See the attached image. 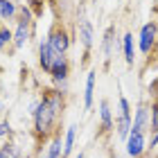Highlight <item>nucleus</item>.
<instances>
[{
    "instance_id": "1",
    "label": "nucleus",
    "mask_w": 158,
    "mask_h": 158,
    "mask_svg": "<svg viewBox=\"0 0 158 158\" xmlns=\"http://www.w3.org/2000/svg\"><path fill=\"white\" fill-rule=\"evenodd\" d=\"M66 109V95L56 88H45L39 97V104L32 113L34 120V138L39 142H48L52 135L59 131V120L63 118Z\"/></svg>"
},
{
    "instance_id": "2",
    "label": "nucleus",
    "mask_w": 158,
    "mask_h": 158,
    "mask_svg": "<svg viewBox=\"0 0 158 158\" xmlns=\"http://www.w3.org/2000/svg\"><path fill=\"white\" fill-rule=\"evenodd\" d=\"M75 27H77L79 45L84 48V61H88V54H90V50H93V43H95V27H93V20L86 16V11H84V9H79V11H77Z\"/></svg>"
},
{
    "instance_id": "3",
    "label": "nucleus",
    "mask_w": 158,
    "mask_h": 158,
    "mask_svg": "<svg viewBox=\"0 0 158 158\" xmlns=\"http://www.w3.org/2000/svg\"><path fill=\"white\" fill-rule=\"evenodd\" d=\"M32 11L30 7H20L18 9V23H16V30H14V41L11 45L16 50H23L27 45V41L32 36Z\"/></svg>"
},
{
    "instance_id": "4",
    "label": "nucleus",
    "mask_w": 158,
    "mask_h": 158,
    "mask_svg": "<svg viewBox=\"0 0 158 158\" xmlns=\"http://www.w3.org/2000/svg\"><path fill=\"white\" fill-rule=\"evenodd\" d=\"M131 122H133V115H131V104L124 95L118 97V118H115V133L120 140H127L129 133H131Z\"/></svg>"
},
{
    "instance_id": "5",
    "label": "nucleus",
    "mask_w": 158,
    "mask_h": 158,
    "mask_svg": "<svg viewBox=\"0 0 158 158\" xmlns=\"http://www.w3.org/2000/svg\"><path fill=\"white\" fill-rule=\"evenodd\" d=\"M50 77H52V84L56 90H61L66 95L68 90V79H70V59L68 54H59L52 63V70H50Z\"/></svg>"
},
{
    "instance_id": "6",
    "label": "nucleus",
    "mask_w": 158,
    "mask_h": 158,
    "mask_svg": "<svg viewBox=\"0 0 158 158\" xmlns=\"http://www.w3.org/2000/svg\"><path fill=\"white\" fill-rule=\"evenodd\" d=\"M45 39H48V43H50V48L54 50V54H68L70 45H73V36H70V32H68L61 23H54Z\"/></svg>"
},
{
    "instance_id": "7",
    "label": "nucleus",
    "mask_w": 158,
    "mask_h": 158,
    "mask_svg": "<svg viewBox=\"0 0 158 158\" xmlns=\"http://www.w3.org/2000/svg\"><path fill=\"white\" fill-rule=\"evenodd\" d=\"M156 41H158V23L156 20H149L140 27V34H138V50L142 54H149L152 50L156 48Z\"/></svg>"
},
{
    "instance_id": "8",
    "label": "nucleus",
    "mask_w": 158,
    "mask_h": 158,
    "mask_svg": "<svg viewBox=\"0 0 158 158\" xmlns=\"http://www.w3.org/2000/svg\"><path fill=\"white\" fill-rule=\"evenodd\" d=\"M120 41H122V39H118V30H115V25H109V27L104 30L102 45H99V52H102V59H104V63H109V61H111L113 50H118Z\"/></svg>"
},
{
    "instance_id": "9",
    "label": "nucleus",
    "mask_w": 158,
    "mask_h": 158,
    "mask_svg": "<svg viewBox=\"0 0 158 158\" xmlns=\"http://www.w3.org/2000/svg\"><path fill=\"white\" fill-rule=\"evenodd\" d=\"M124 149L129 158H142L147 154V135L145 133H129L124 140Z\"/></svg>"
},
{
    "instance_id": "10",
    "label": "nucleus",
    "mask_w": 158,
    "mask_h": 158,
    "mask_svg": "<svg viewBox=\"0 0 158 158\" xmlns=\"http://www.w3.org/2000/svg\"><path fill=\"white\" fill-rule=\"evenodd\" d=\"M149 106L147 104H138V109L133 111V122H131V133H145L149 129Z\"/></svg>"
},
{
    "instance_id": "11",
    "label": "nucleus",
    "mask_w": 158,
    "mask_h": 158,
    "mask_svg": "<svg viewBox=\"0 0 158 158\" xmlns=\"http://www.w3.org/2000/svg\"><path fill=\"white\" fill-rule=\"evenodd\" d=\"M56 56H59V54H54V50L50 48L48 39H41V41H39V66H41L43 73L50 75V70H52V63H54Z\"/></svg>"
},
{
    "instance_id": "12",
    "label": "nucleus",
    "mask_w": 158,
    "mask_h": 158,
    "mask_svg": "<svg viewBox=\"0 0 158 158\" xmlns=\"http://www.w3.org/2000/svg\"><path fill=\"white\" fill-rule=\"evenodd\" d=\"M113 129H115V118H113L111 104H109V99H102L99 102V131L109 133Z\"/></svg>"
},
{
    "instance_id": "13",
    "label": "nucleus",
    "mask_w": 158,
    "mask_h": 158,
    "mask_svg": "<svg viewBox=\"0 0 158 158\" xmlns=\"http://www.w3.org/2000/svg\"><path fill=\"white\" fill-rule=\"evenodd\" d=\"M149 118H152V122H149L152 140L147 142V152H154V149L158 147V95H156V99L152 102V106H149Z\"/></svg>"
},
{
    "instance_id": "14",
    "label": "nucleus",
    "mask_w": 158,
    "mask_h": 158,
    "mask_svg": "<svg viewBox=\"0 0 158 158\" xmlns=\"http://www.w3.org/2000/svg\"><path fill=\"white\" fill-rule=\"evenodd\" d=\"M61 152H63V135H61V129H59L48 140V145L43 147V154L39 158H61Z\"/></svg>"
},
{
    "instance_id": "15",
    "label": "nucleus",
    "mask_w": 158,
    "mask_h": 158,
    "mask_svg": "<svg viewBox=\"0 0 158 158\" xmlns=\"http://www.w3.org/2000/svg\"><path fill=\"white\" fill-rule=\"evenodd\" d=\"M95 84H97V73L95 70H88L86 75V86H84V109L90 111L93 102H95Z\"/></svg>"
},
{
    "instance_id": "16",
    "label": "nucleus",
    "mask_w": 158,
    "mask_h": 158,
    "mask_svg": "<svg viewBox=\"0 0 158 158\" xmlns=\"http://www.w3.org/2000/svg\"><path fill=\"white\" fill-rule=\"evenodd\" d=\"M122 52H124L127 66H133L135 63V43H133V34L131 32H124V36H122Z\"/></svg>"
},
{
    "instance_id": "17",
    "label": "nucleus",
    "mask_w": 158,
    "mask_h": 158,
    "mask_svg": "<svg viewBox=\"0 0 158 158\" xmlns=\"http://www.w3.org/2000/svg\"><path fill=\"white\" fill-rule=\"evenodd\" d=\"M75 140H77V124H70L63 133V152H61V158H70L75 149Z\"/></svg>"
},
{
    "instance_id": "18",
    "label": "nucleus",
    "mask_w": 158,
    "mask_h": 158,
    "mask_svg": "<svg viewBox=\"0 0 158 158\" xmlns=\"http://www.w3.org/2000/svg\"><path fill=\"white\" fill-rule=\"evenodd\" d=\"M20 7L14 2V0H0V18L2 20H14L18 16Z\"/></svg>"
},
{
    "instance_id": "19",
    "label": "nucleus",
    "mask_w": 158,
    "mask_h": 158,
    "mask_svg": "<svg viewBox=\"0 0 158 158\" xmlns=\"http://www.w3.org/2000/svg\"><path fill=\"white\" fill-rule=\"evenodd\" d=\"M20 156H23V152L16 142H5L0 147V158H20Z\"/></svg>"
},
{
    "instance_id": "20",
    "label": "nucleus",
    "mask_w": 158,
    "mask_h": 158,
    "mask_svg": "<svg viewBox=\"0 0 158 158\" xmlns=\"http://www.w3.org/2000/svg\"><path fill=\"white\" fill-rule=\"evenodd\" d=\"M11 41H14V32L7 25H2V30H0V52H5L7 45H11Z\"/></svg>"
},
{
    "instance_id": "21",
    "label": "nucleus",
    "mask_w": 158,
    "mask_h": 158,
    "mask_svg": "<svg viewBox=\"0 0 158 158\" xmlns=\"http://www.w3.org/2000/svg\"><path fill=\"white\" fill-rule=\"evenodd\" d=\"M9 133H11V124L9 122H0V138H5Z\"/></svg>"
},
{
    "instance_id": "22",
    "label": "nucleus",
    "mask_w": 158,
    "mask_h": 158,
    "mask_svg": "<svg viewBox=\"0 0 158 158\" xmlns=\"http://www.w3.org/2000/svg\"><path fill=\"white\" fill-rule=\"evenodd\" d=\"M75 158H84V152H79V154H77V156H75Z\"/></svg>"
},
{
    "instance_id": "23",
    "label": "nucleus",
    "mask_w": 158,
    "mask_h": 158,
    "mask_svg": "<svg viewBox=\"0 0 158 158\" xmlns=\"http://www.w3.org/2000/svg\"><path fill=\"white\" fill-rule=\"evenodd\" d=\"M0 111H2V102H0Z\"/></svg>"
},
{
    "instance_id": "24",
    "label": "nucleus",
    "mask_w": 158,
    "mask_h": 158,
    "mask_svg": "<svg viewBox=\"0 0 158 158\" xmlns=\"http://www.w3.org/2000/svg\"><path fill=\"white\" fill-rule=\"evenodd\" d=\"M0 30H2V25H0Z\"/></svg>"
},
{
    "instance_id": "25",
    "label": "nucleus",
    "mask_w": 158,
    "mask_h": 158,
    "mask_svg": "<svg viewBox=\"0 0 158 158\" xmlns=\"http://www.w3.org/2000/svg\"><path fill=\"white\" fill-rule=\"evenodd\" d=\"M152 2H156V0H152Z\"/></svg>"
}]
</instances>
